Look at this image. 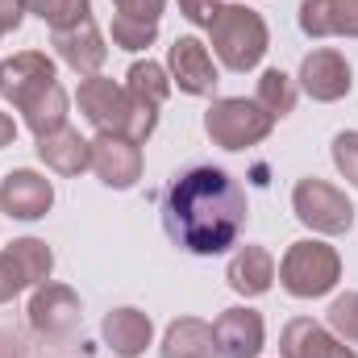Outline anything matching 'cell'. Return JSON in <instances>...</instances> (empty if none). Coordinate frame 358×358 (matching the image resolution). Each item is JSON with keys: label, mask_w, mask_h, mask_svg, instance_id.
I'll use <instances>...</instances> for the list:
<instances>
[{"label": "cell", "mask_w": 358, "mask_h": 358, "mask_svg": "<svg viewBox=\"0 0 358 358\" xmlns=\"http://www.w3.org/2000/svg\"><path fill=\"white\" fill-rule=\"evenodd\" d=\"M250 204L242 183L221 167H192L171 179L163 196V229L179 250L213 259L238 246Z\"/></svg>", "instance_id": "1"}, {"label": "cell", "mask_w": 358, "mask_h": 358, "mask_svg": "<svg viewBox=\"0 0 358 358\" xmlns=\"http://www.w3.org/2000/svg\"><path fill=\"white\" fill-rule=\"evenodd\" d=\"M208 38H213V55L229 71H238V76L250 71V67H259L271 46L267 21L250 4H221V13L208 25Z\"/></svg>", "instance_id": "2"}, {"label": "cell", "mask_w": 358, "mask_h": 358, "mask_svg": "<svg viewBox=\"0 0 358 358\" xmlns=\"http://www.w3.org/2000/svg\"><path fill=\"white\" fill-rule=\"evenodd\" d=\"M342 279V259L329 242H317V238H304V242H292L283 263H279V283L287 296L296 300H317V296H329Z\"/></svg>", "instance_id": "3"}, {"label": "cell", "mask_w": 358, "mask_h": 358, "mask_svg": "<svg viewBox=\"0 0 358 358\" xmlns=\"http://www.w3.org/2000/svg\"><path fill=\"white\" fill-rule=\"evenodd\" d=\"M275 129V117L263 113L255 100L246 96H225V100H213L208 113H204V134L213 138V146L221 150H246V146H259Z\"/></svg>", "instance_id": "4"}, {"label": "cell", "mask_w": 358, "mask_h": 358, "mask_svg": "<svg viewBox=\"0 0 358 358\" xmlns=\"http://www.w3.org/2000/svg\"><path fill=\"white\" fill-rule=\"evenodd\" d=\"M292 208L313 234H346L355 225V204L346 200V192L317 176L292 187Z\"/></svg>", "instance_id": "5"}, {"label": "cell", "mask_w": 358, "mask_h": 358, "mask_svg": "<svg viewBox=\"0 0 358 358\" xmlns=\"http://www.w3.org/2000/svg\"><path fill=\"white\" fill-rule=\"evenodd\" d=\"M25 313H29V329L46 342H67L80 329V296L67 283H55V279H42L34 287Z\"/></svg>", "instance_id": "6"}, {"label": "cell", "mask_w": 358, "mask_h": 358, "mask_svg": "<svg viewBox=\"0 0 358 358\" xmlns=\"http://www.w3.org/2000/svg\"><path fill=\"white\" fill-rule=\"evenodd\" d=\"M50 271L55 255L42 238H17L13 246L0 250V304L21 296L25 287H38L42 279H50Z\"/></svg>", "instance_id": "7"}, {"label": "cell", "mask_w": 358, "mask_h": 358, "mask_svg": "<svg viewBox=\"0 0 358 358\" xmlns=\"http://www.w3.org/2000/svg\"><path fill=\"white\" fill-rule=\"evenodd\" d=\"M55 84H59L55 63L42 50H21V55H13V59L0 63V96L8 104H17V113L25 104H34L42 92H50Z\"/></svg>", "instance_id": "8"}, {"label": "cell", "mask_w": 358, "mask_h": 358, "mask_svg": "<svg viewBox=\"0 0 358 358\" xmlns=\"http://www.w3.org/2000/svg\"><path fill=\"white\" fill-rule=\"evenodd\" d=\"M92 171L104 187L125 192L142 179V146L121 134H96L92 138Z\"/></svg>", "instance_id": "9"}, {"label": "cell", "mask_w": 358, "mask_h": 358, "mask_svg": "<svg viewBox=\"0 0 358 358\" xmlns=\"http://www.w3.org/2000/svg\"><path fill=\"white\" fill-rule=\"evenodd\" d=\"M76 100H80V113L96 125V134H121V138H125L129 96H125L121 84H113V80H104V76H88V80L80 84V92H76Z\"/></svg>", "instance_id": "10"}, {"label": "cell", "mask_w": 358, "mask_h": 358, "mask_svg": "<svg viewBox=\"0 0 358 358\" xmlns=\"http://www.w3.org/2000/svg\"><path fill=\"white\" fill-rule=\"evenodd\" d=\"M167 71H171V84H179V92H187V96H213V88H217V63L200 38L171 42Z\"/></svg>", "instance_id": "11"}, {"label": "cell", "mask_w": 358, "mask_h": 358, "mask_svg": "<svg viewBox=\"0 0 358 358\" xmlns=\"http://www.w3.org/2000/svg\"><path fill=\"white\" fill-rule=\"evenodd\" d=\"M55 204V187L50 179L21 167V171H8L0 183V213H8L13 221H38L46 217Z\"/></svg>", "instance_id": "12"}, {"label": "cell", "mask_w": 358, "mask_h": 358, "mask_svg": "<svg viewBox=\"0 0 358 358\" xmlns=\"http://www.w3.org/2000/svg\"><path fill=\"white\" fill-rule=\"evenodd\" d=\"M213 338H217V355L221 358H259L267 329H263V313L255 308H225L213 321Z\"/></svg>", "instance_id": "13"}, {"label": "cell", "mask_w": 358, "mask_h": 358, "mask_svg": "<svg viewBox=\"0 0 358 358\" xmlns=\"http://www.w3.org/2000/svg\"><path fill=\"white\" fill-rule=\"evenodd\" d=\"M300 88L308 92L313 100H321V104L342 100L346 92L355 88L346 55H338V50H329V46H321V50L304 55V63H300Z\"/></svg>", "instance_id": "14"}, {"label": "cell", "mask_w": 358, "mask_h": 358, "mask_svg": "<svg viewBox=\"0 0 358 358\" xmlns=\"http://www.w3.org/2000/svg\"><path fill=\"white\" fill-rule=\"evenodd\" d=\"M50 46L59 50V59L76 71V76H100L104 59H108V46H104V34L96 29V21H80L71 29H50Z\"/></svg>", "instance_id": "15"}, {"label": "cell", "mask_w": 358, "mask_h": 358, "mask_svg": "<svg viewBox=\"0 0 358 358\" xmlns=\"http://www.w3.org/2000/svg\"><path fill=\"white\" fill-rule=\"evenodd\" d=\"M279 355L283 358H358L334 329L317 325L313 317H296L279 334Z\"/></svg>", "instance_id": "16"}, {"label": "cell", "mask_w": 358, "mask_h": 358, "mask_svg": "<svg viewBox=\"0 0 358 358\" xmlns=\"http://www.w3.org/2000/svg\"><path fill=\"white\" fill-rule=\"evenodd\" d=\"M34 150H38V159H42L50 171H59V176H80V171L92 167V142L80 138V129H71V125L42 134Z\"/></svg>", "instance_id": "17"}, {"label": "cell", "mask_w": 358, "mask_h": 358, "mask_svg": "<svg viewBox=\"0 0 358 358\" xmlns=\"http://www.w3.org/2000/svg\"><path fill=\"white\" fill-rule=\"evenodd\" d=\"M100 334H104V342H108L113 355L138 358V355H146V346H150V338H155V325H150V317L138 313V308H113V313L100 321Z\"/></svg>", "instance_id": "18"}, {"label": "cell", "mask_w": 358, "mask_h": 358, "mask_svg": "<svg viewBox=\"0 0 358 358\" xmlns=\"http://www.w3.org/2000/svg\"><path fill=\"white\" fill-rule=\"evenodd\" d=\"M225 279H229V287L238 296H263V292H271V283H275V259H271V250L267 246H242L229 259Z\"/></svg>", "instance_id": "19"}, {"label": "cell", "mask_w": 358, "mask_h": 358, "mask_svg": "<svg viewBox=\"0 0 358 358\" xmlns=\"http://www.w3.org/2000/svg\"><path fill=\"white\" fill-rule=\"evenodd\" d=\"M163 358H221L213 325L200 317H179L163 334Z\"/></svg>", "instance_id": "20"}, {"label": "cell", "mask_w": 358, "mask_h": 358, "mask_svg": "<svg viewBox=\"0 0 358 358\" xmlns=\"http://www.w3.org/2000/svg\"><path fill=\"white\" fill-rule=\"evenodd\" d=\"M21 117H25V125L34 129V138L50 134V129H63V125H67V92H63V84H55L50 92H42L34 104H25Z\"/></svg>", "instance_id": "21"}, {"label": "cell", "mask_w": 358, "mask_h": 358, "mask_svg": "<svg viewBox=\"0 0 358 358\" xmlns=\"http://www.w3.org/2000/svg\"><path fill=\"white\" fill-rule=\"evenodd\" d=\"M125 92H129V96H138V100H150V104H159V108H163V100L171 96V76H167L159 63L138 59V63L125 71Z\"/></svg>", "instance_id": "22"}, {"label": "cell", "mask_w": 358, "mask_h": 358, "mask_svg": "<svg viewBox=\"0 0 358 358\" xmlns=\"http://www.w3.org/2000/svg\"><path fill=\"white\" fill-rule=\"evenodd\" d=\"M255 104H259L263 113H271L275 121L287 117V113L296 108V84H292V76H283L279 67H267L263 80H259V92H255Z\"/></svg>", "instance_id": "23"}, {"label": "cell", "mask_w": 358, "mask_h": 358, "mask_svg": "<svg viewBox=\"0 0 358 358\" xmlns=\"http://www.w3.org/2000/svg\"><path fill=\"white\" fill-rule=\"evenodd\" d=\"M25 13L42 17L50 29H71L92 17V0H25Z\"/></svg>", "instance_id": "24"}, {"label": "cell", "mask_w": 358, "mask_h": 358, "mask_svg": "<svg viewBox=\"0 0 358 358\" xmlns=\"http://www.w3.org/2000/svg\"><path fill=\"white\" fill-rule=\"evenodd\" d=\"M155 38H159V25L155 21H138V17H113V42L121 46V50H146V46H155Z\"/></svg>", "instance_id": "25"}, {"label": "cell", "mask_w": 358, "mask_h": 358, "mask_svg": "<svg viewBox=\"0 0 358 358\" xmlns=\"http://www.w3.org/2000/svg\"><path fill=\"white\" fill-rule=\"evenodd\" d=\"M329 329L346 346H358V292H346L329 304Z\"/></svg>", "instance_id": "26"}, {"label": "cell", "mask_w": 358, "mask_h": 358, "mask_svg": "<svg viewBox=\"0 0 358 358\" xmlns=\"http://www.w3.org/2000/svg\"><path fill=\"white\" fill-rule=\"evenodd\" d=\"M300 29L308 38H334V0H300Z\"/></svg>", "instance_id": "27"}, {"label": "cell", "mask_w": 358, "mask_h": 358, "mask_svg": "<svg viewBox=\"0 0 358 358\" xmlns=\"http://www.w3.org/2000/svg\"><path fill=\"white\" fill-rule=\"evenodd\" d=\"M334 167L342 171L346 183L358 187V129H346V134L334 138Z\"/></svg>", "instance_id": "28"}, {"label": "cell", "mask_w": 358, "mask_h": 358, "mask_svg": "<svg viewBox=\"0 0 358 358\" xmlns=\"http://www.w3.org/2000/svg\"><path fill=\"white\" fill-rule=\"evenodd\" d=\"M113 4H117L121 17H138V21H155V25L167 8V0H113Z\"/></svg>", "instance_id": "29"}, {"label": "cell", "mask_w": 358, "mask_h": 358, "mask_svg": "<svg viewBox=\"0 0 358 358\" xmlns=\"http://www.w3.org/2000/svg\"><path fill=\"white\" fill-rule=\"evenodd\" d=\"M334 34L358 38V0H334Z\"/></svg>", "instance_id": "30"}, {"label": "cell", "mask_w": 358, "mask_h": 358, "mask_svg": "<svg viewBox=\"0 0 358 358\" xmlns=\"http://www.w3.org/2000/svg\"><path fill=\"white\" fill-rule=\"evenodd\" d=\"M179 13L192 21V25H213V17L221 13V0H179Z\"/></svg>", "instance_id": "31"}, {"label": "cell", "mask_w": 358, "mask_h": 358, "mask_svg": "<svg viewBox=\"0 0 358 358\" xmlns=\"http://www.w3.org/2000/svg\"><path fill=\"white\" fill-rule=\"evenodd\" d=\"M21 21H25V0H0V34L21 29Z\"/></svg>", "instance_id": "32"}, {"label": "cell", "mask_w": 358, "mask_h": 358, "mask_svg": "<svg viewBox=\"0 0 358 358\" xmlns=\"http://www.w3.org/2000/svg\"><path fill=\"white\" fill-rule=\"evenodd\" d=\"M0 358H21V342L8 329H0Z\"/></svg>", "instance_id": "33"}, {"label": "cell", "mask_w": 358, "mask_h": 358, "mask_svg": "<svg viewBox=\"0 0 358 358\" xmlns=\"http://www.w3.org/2000/svg\"><path fill=\"white\" fill-rule=\"evenodd\" d=\"M13 138H17V125H13V117H8V113H0V150H4V146H13Z\"/></svg>", "instance_id": "34"}]
</instances>
